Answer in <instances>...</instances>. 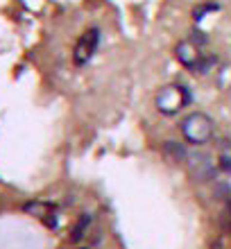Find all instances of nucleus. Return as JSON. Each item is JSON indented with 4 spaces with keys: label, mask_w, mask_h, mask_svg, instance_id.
<instances>
[{
    "label": "nucleus",
    "mask_w": 231,
    "mask_h": 249,
    "mask_svg": "<svg viewBox=\"0 0 231 249\" xmlns=\"http://www.w3.org/2000/svg\"><path fill=\"white\" fill-rule=\"evenodd\" d=\"M23 211L27 215L36 217L39 222H43L48 229H57L59 227V211L53 202H46V199H32V202L23 204Z\"/></svg>",
    "instance_id": "nucleus-5"
},
{
    "label": "nucleus",
    "mask_w": 231,
    "mask_h": 249,
    "mask_svg": "<svg viewBox=\"0 0 231 249\" xmlns=\"http://www.w3.org/2000/svg\"><path fill=\"white\" fill-rule=\"evenodd\" d=\"M100 41H102V32H100V27L98 25L86 27L84 32L79 34V39L75 41V48H73L75 66H86L89 64V61L95 57V53H98Z\"/></svg>",
    "instance_id": "nucleus-3"
},
{
    "label": "nucleus",
    "mask_w": 231,
    "mask_h": 249,
    "mask_svg": "<svg viewBox=\"0 0 231 249\" xmlns=\"http://www.w3.org/2000/svg\"><path fill=\"white\" fill-rule=\"evenodd\" d=\"M218 9H220V5L215 0H204V2H199V5L193 7L191 16L195 23H202V20L206 18V14H213V12H218Z\"/></svg>",
    "instance_id": "nucleus-11"
},
{
    "label": "nucleus",
    "mask_w": 231,
    "mask_h": 249,
    "mask_svg": "<svg viewBox=\"0 0 231 249\" xmlns=\"http://www.w3.org/2000/svg\"><path fill=\"white\" fill-rule=\"evenodd\" d=\"M161 154L168 163L172 165H179V163H186L188 161V150H186L184 143H179V141H165L161 145Z\"/></svg>",
    "instance_id": "nucleus-7"
},
{
    "label": "nucleus",
    "mask_w": 231,
    "mask_h": 249,
    "mask_svg": "<svg viewBox=\"0 0 231 249\" xmlns=\"http://www.w3.org/2000/svg\"><path fill=\"white\" fill-rule=\"evenodd\" d=\"M229 143H231V141H229Z\"/></svg>",
    "instance_id": "nucleus-15"
},
{
    "label": "nucleus",
    "mask_w": 231,
    "mask_h": 249,
    "mask_svg": "<svg viewBox=\"0 0 231 249\" xmlns=\"http://www.w3.org/2000/svg\"><path fill=\"white\" fill-rule=\"evenodd\" d=\"M172 54H175V59L184 66L186 71H193V68H195V64L199 61V57L204 54V50H202V48H197L193 41L181 39V41H177V43H175Z\"/></svg>",
    "instance_id": "nucleus-6"
},
{
    "label": "nucleus",
    "mask_w": 231,
    "mask_h": 249,
    "mask_svg": "<svg viewBox=\"0 0 231 249\" xmlns=\"http://www.w3.org/2000/svg\"><path fill=\"white\" fill-rule=\"evenodd\" d=\"M186 39L193 41V43H195L197 48H202V50H204V48L209 46V41H211V36H209V34H206L204 30H199V27H193L191 34H188Z\"/></svg>",
    "instance_id": "nucleus-13"
},
{
    "label": "nucleus",
    "mask_w": 231,
    "mask_h": 249,
    "mask_svg": "<svg viewBox=\"0 0 231 249\" xmlns=\"http://www.w3.org/2000/svg\"><path fill=\"white\" fill-rule=\"evenodd\" d=\"M220 66V57L215 53H204L202 57H199V61L195 64V68H193V75L195 77H204V75H209L211 71H215Z\"/></svg>",
    "instance_id": "nucleus-8"
},
{
    "label": "nucleus",
    "mask_w": 231,
    "mask_h": 249,
    "mask_svg": "<svg viewBox=\"0 0 231 249\" xmlns=\"http://www.w3.org/2000/svg\"><path fill=\"white\" fill-rule=\"evenodd\" d=\"M186 170H188V177L197 184H206V181H213L215 175H218V159L209 157V154H188V161H186Z\"/></svg>",
    "instance_id": "nucleus-4"
},
{
    "label": "nucleus",
    "mask_w": 231,
    "mask_h": 249,
    "mask_svg": "<svg viewBox=\"0 0 231 249\" xmlns=\"http://www.w3.org/2000/svg\"><path fill=\"white\" fill-rule=\"evenodd\" d=\"M218 168H220V172L231 175V143L222 145V150L218 154Z\"/></svg>",
    "instance_id": "nucleus-12"
},
{
    "label": "nucleus",
    "mask_w": 231,
    "mask_h": 249,
    "mask_svg": "<svg viewBox=\"0 0 231 249\" xmlns=\"http://www.w3.org/2000/svg\"><path fill=\"white\" fill-rule=\"evenodd\" d=\"M79 249H86V247H79Z\"/></svg>",
    "instance_id": "nucleus-14"
},
{
    "label": "nucleus",
    "mask_w": 231,
    "mask_h": 249,
    "mask_svg": "<svg viewBox=\"0 0 231 249\" xmlns=\"http://www.w3.org/2000/svg\"><path fill=\"white\" fill-rule=\"evenodd\" d=\"M89 227H91V215H89V213H82V215L75 220L73 229H71V243H79V240L89 233Z\"/></svg>",
    "instance_id": "nucleus-10"
},
{
    "label": "nucleus",
    "mask_w": 231,
    "mask_h": 249,
    "mask_svg": "<svg viewBox=\"0 0 231 249\" xmlns=\"http://www.w3.org/2000/svg\"><path fill=\"white\" fill-rule=\"evenodd\" d=\"M213 82H215V89L218 91H231V61H225L215 68V75H213Z\"/></svg>",
    "instance_id": "nucleus-9"
},
{
    "label": "nucleus",
    "mask_w": 231,
    "mask_h": 249,
    "mask_svg": "<svg viewBox=\"0 0 231 249\" xmlns=\"http://www.w3.org/2000/svg\"><path fill=\"white\" fill-rule=\"evenodd\" d=\"M193 102V95L188 91V86L181 82H172V84L161 86L154 95V109L161 116H177L179 111H184L186 107Z\"/></svg>",
    "instance_id": "nucleus-2"
},
{
    "label": "nucleus",
    "mask_w": 231,
    "mask_h": 249,
    "mask_svg": "<svg viewBox=\"0 0 231 249\" xmlns=\"http://www.w3.org/2000/svg\"><path fill=\"white\" fill-rule=\"evenodd\" d=\"M179 131L188 145L193 147H202V145H209L215 136V123L209 113L204 111H191L186 113L181 123H179Z\"/></svg>",
    "instance_id": "nucleus-1"
}]
</instances>
